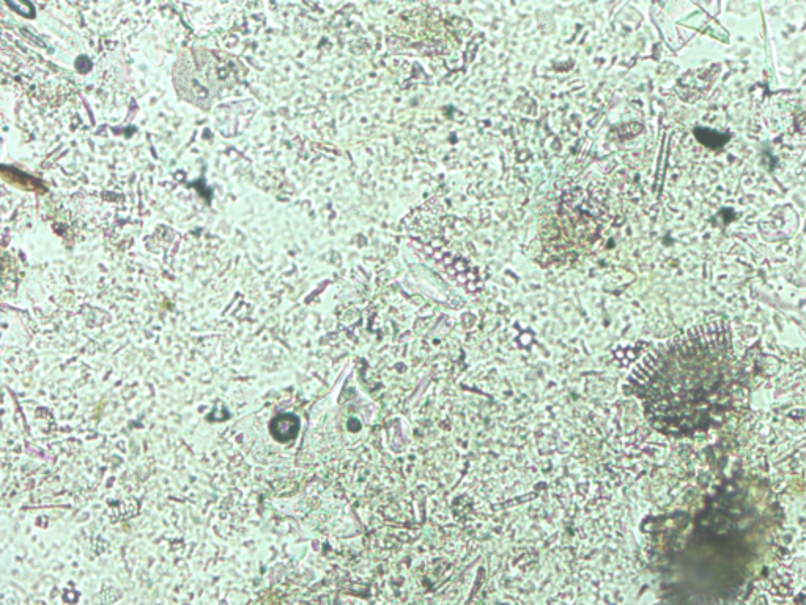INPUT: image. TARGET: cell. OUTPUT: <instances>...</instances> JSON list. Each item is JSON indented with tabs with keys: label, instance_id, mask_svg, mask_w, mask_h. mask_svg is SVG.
<instances>
[{
	"label": "cell",
	"instance_id": "1",
	"mask_svg": "<svg viewBox=\"0 0 806 605\" xmlns=\"http://www.w3.org/2000/svg\"><path fill=\"white\" fill-rule=\"evenodd\" d=\"M627 390L662 434L695 437L723 426L737 390L729 323H701L655 347L633 369Z\"/></svg>",
	"mask_w": 806,
	"mask_h": 605
},
{
	"label": "cell",
	"instance_id": "2",
	"mask_svg": "<svg viewBox=\"0 0 806 605\" xmlns=\"http://www.w3.org/2000/svg\"><path fill=\"white\" fill-rule=\"evenodd\" d=\"M777 505L756 479H728L693 514L671 519L666 557L701 598H723L744 587L769 552Z\"/></svg>",
	"mask_w": 806,
	"mask_h": 605
}]
</instances>
